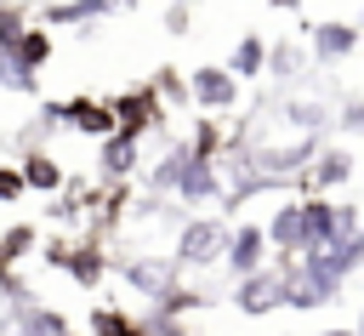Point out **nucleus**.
<instances>
[{
  "instance_id": "f257e3e1",
  "label": "nucleus",
  "mask_w": 364,
  "mask_h": 336,
  "mask_svg": "<svg viewBox=\"0 0 364 336\" xmlns=\"http://www.w3.org/2000/svg\"><path fill=\"white\" fill-rule=\"evenodd\" d=\"M228 233H233V222H228L222 211H205V216H188V222L176 228V251H171V262H176L182 273H210V268H222V251H228Z\"/></svg>"
},
{
  "instance_id": "f03ea898",
  "label": "nucleus",
  "mask_w": 364,
  "mask_h": 336,
  "mask_svg": "<svg viewBox=\"0 0 364 336\" xmlns=\"http://www.w3.org/2000/svg\"><path fill=\"white\" fill-rule=\"evenodd\" d=\"M46 262H51L57 273H68L80 290H97V285L108 279V268H114L97 239H74V245H68V239H51V245H46Z\"/></svg>"
},
{
  "instance_id": "7ed1b4c3",
  "label": "nucleus",
  "mask_w": 364,
  "mask_h": 336,
  "mask_svg": "<svg viewBox=\"0 0 364 336\" xmlns=\"http://www.w3.org/2000/svg\"><path fill=\"white\" fill-rule=\"evenodd\" d=\"M108 108H114V131L119 137H148V131H165V108H159V97H154V85L142 80V85H131V91H119V97H108Z\"/></svg>"
},
{
  "instance_id": "20e7f679",
  "label": "nucleus",
  "mask_w": 364,
  "mask_h": 336,
  "mask_svg": "<svg viewBox=\"0 0 364 336\" xmlns=\"http://www.w3.org/2000/svg\"><path fill=\"white\" fill-rule=\"evenodd\" d=\"M188 103L199 114H233L239 108V80L222 68V63H199L188 74Z\"/></svg>"
},
{
  "instance_id": "39448f33",
  "label": "nucleus",
  "mask_w": 364,
  "mask_h": 336,
  "mask_svg": "<svg viewBox=\"0 0 364 336\" xmlns=\"http://www.w3.org/2000/svg\"><path fill=\"white\" fill-rule=\"evenodd\" d=\"M46 125H68V131H85V137H114V108L102 97H63V103H46Z\"/></svg>"
},
{
  "instance_id": "423d86ee",
  "label": "nucleus",
  "mask_w": 364,
  "mask_h": 336,
  "mask_svg": "<svg viewBox=\"0 0 364 336\" xmlns=\"http://www.w3.org/2000/svg\"><path fill=\"white\" fill-rule=\"evenodd\" d=\"M245 319H267L273 308H284V285H279V268L267 262V268H256V273H245V279H233V296H228Z\"/></svg>"
},
{
  "instance_id": "0eeeda50",
  "label": "nucleus",
  "mask_w": 364,
  "mask_h": 336,
  "mask_svg": "<svg viewBox=\"0 0 364 336\" xmlns=\"http://www.w3.org/2000/svg\"><path fill=\"white\" fill-rule=\"evenodd\" d=\"M119 279L136 290V296H148V302H159L171 285H176V262H165V256H148V251H136V256H119Z\"/></svg>"
},
{
  "instance_id": "6e6552de",
  "label": "nucleus",
  "mask_w": 364,
  "mask_h": 336,
  "mask_svg": "<svg viewBox=\"0 0 364 336\" xmlns=\"http://www.w3.org/2000/svg\"><path fill=\"white\" fill-rule=\"evenodd\" d=\"M222 268H228L233 279H245V273L267 268V233H262V222H233L228 251H222Z\"/></svg>"
},
{
  "instance_id": "1a4fd4ad",
  "label": "nucleus",
  "mask_w": 364,
  "mask_h": 336,
  "mask_svg": "<svg viewBox=\"0 0 364 336\" xmlns=\"http://www.w3.org/2000/svg\"><path fill=\"white\" fill-rule=\"evenodd\" d=\"M353 177V154L341 148V142H330V148H318L313 159H307V171H301V182H296V194H330V188H341Z\"/></svg>"
},
{
  "instance_id": "9d476101",
  "label": "nucleus",
  "mask_w": 364,
  "mask_h": 336,
  "mask_svg": "<svg viewBox=\"0 0 364 336\" xmlns=\"http://www.w3.org/2000/svg\"><path fill=\"white\" fill-rule=\"evenodd\" d=\"M176 199L182 205H222V159H188L176 177Z\"/></svg>"
},
{
  "instance_id": "9b49d317",
  "label": "nucleus",
  "mask_w": 364,
  "mask_h": 336,
  "mask_svg": "<svg viewBox=\"0 0 364 336\" xmlns=\"http://www.w3.org/2000/svg\"><path fill=\"white\" fill-rule=\"evenodd\" d=\"M307 40H313V57L318 63H347L364 34L353 23H341V17H324V23H307Z\"/></svg>"
},
{
  "instance_id": "f8f14e48",
  "label": "nucleus",
  "mask_w": 364,
  "mask_h": 336,
  "mask_svg": "<svg viewBox=\"0 0 364 336\" xmlns=\"http://www.w3.org/2000/svg\"><path fill=\"white\" fill-rule=\"evenodd\" d=\"M136 165H142V142L136 137H102V148H97V177L102 182H131L136 177Z\"/></svg>"
},
{
  "instance_id": "ddd939ff",
  "label": "nucleus",
  "mask_w": 364,
  "mask_h": 336,
  "mask_svg": "<svg viewBox=\"0 0 364 336\" xmlns=\"http://www.w3.org/2000/svg\"><path fill=\"white\" fill-rule=\"evenodd\" d=\"M336 239V199L330 194H301V256L324 251Z\"/></svg>"
},
{
  "instance_id": "4468645a",
  "label": "nucleus",
  "mask_w": 364,
  "mask_h": 336,
  "mask_svg": "<svg viewBox=\"0 0 364 336\" xmlns=\"http://www.w3.org/2000/svg\"><path fill=\"white\" fill-rule=\"evenodd\" d=\"M262 233H267V245H273L279 256H301V194H290V199L262 222Z\"/></svg>"
},
{
  "instance_id": "2eb2a0df",
  "label": "nucleus",
  "mask_w": 364,
  "mask_h": 336,
  "mask_svg": "<svg viewBox=\"0 0 364 336\" xmlns=\"http://www.w3.org/2000/svg\"><path fill=\"white\" fill-rule=\"evenodd\" d=\"M11 336H74V325H68V313L28 302V308H11Z\"/></svg>"
},
{
  "instance_id": "dca6fc26",
  "label": "nucleus",
  "mask_w": 364,
  "mask_h": 336,
  "mask_svg": "<svg viewBox=\"0 0 364 336\" xmlns=\"http://www.w3.org/2000/svg\"><path fill=\"white\" fill-rule=\"evenodd\" d=\"M188 159H193V154H188V142H176V137H171V142L159 148V159L148 165V194H154V199L176 194V177H182V165H188Z\"/></svg>"
},
{
  "instance_id": "f3484780",
  "label": "nucleus",
  "mask_w": 364,
  "mask_h": 336,
  "mask_svg": "<svg viewBox=\"0 0 364 336\" xmlns=\"http://www.w3.org/2000/svg\"><path fill=\"white\" fill-rule=\"evenodd\" d=\"M17 171H23V188H28V194H63V165H57L46 148H28V154L17 159Z\"/></svg>"
},
{
  "instance_id": "a211bd4d",
  "label": "nucleus",
  "mask_w": 364,
  "mask_h": 336,
  "mask_svg": "<svg viewBox=\"0 0 364 336\" xmlns=\"http://www.w3.org/2000/svg\"><path fill=\"white\" fill-rule=\"evenodd\" d=\"M222 68H228L239 85H245V80H262V74H267V40H262V34H245Z\"/></svg>"
},
{
  "instance_id": "6ab92c4d",
  "label": "nucleus",
  "mask_w": 364,
  "mask_h": 336,
  "mask_svg": "<svg viewBox=\"0 0 364 336\" xmlns=\"http://www.w3.org/2000/svg\"><path fill=\"white\" fill-rule=\"evenodd\" d=\"M330 125V108L324 103H313V97H290L284 103V131L290 137H318Z\"/></svg>"
},
{
  "instance_id": "aec40b11",
  "label": "nucleus",
  "mask_w": 364,
  "mask_h": 336,
  "mask_svg": "<svg viewBox=\"0 0 364 336\" xmlns=\"http://www.w3.org/2000/svg\"><path fill=\"white\" fill-rule=\"evenodd\" d=\"M267 74L290 85L296 74H307V51H301L296 40H273V46H267Z\"/></svg>"
},
{
  "instance_id": "412c9836",
  "label": "nucleus",
  "mask_w": 364,
  "mask_h": 336,
  "mask_svg": "<svg viewBox=\"0 0 364 336\" xmlns=\"http://www.w3.org/2000/svg\"><path fill=\"white\" fill-rule=\"evenodd\" d=\"M11 57H17L28 74H40V68L51 63V28H23V40L11 46Z\"/></svg>"
},
{
  "instance_id": "4be33fe9",
  "label": "nucleus",
  "mask_w": 364,
  "mask_h": 336,
  "mask_svg": "<svg viewBox=\"0 0 364 336\" xmlns=\"http://www.w3.org/2000/svg\"><path fill=\"white\" fill-rule=\"evenodd\" d=\"M108 17V0H57L46 6V23H102Z\"/></svg>"
},
{
  "instance_id": "5701e85b",
  "label": "nucleus",
  "mask_w": 364,
  "mask_h": 336,
  "mask_svg": "<svg viewBox=\"0 0 364 336\" xmlns=\"http://www.w3.org/2000/svg\"><path fill=\"white\" fill-rule=\"evenodd\" d=\"M40 245V233H34V222H11L6 233H0V268H17L28 251Z\"/></svg>"
},
{
  "instance_id": "b1692460",
  "label": "nucleus",
  "mask_w": 364,
  "mask_h": 336,
  "mask_svg": "<svg viewBox=\"0 0 364 336\" xmlns=\"http://www.w3.org/2000/svg\"><path fill=\"white\" fill-rule=\"evenodd\" d=\"M91 336H136V313L97 302V308H91Z\"/></svg>"
},
{
  "instance_id": "393cba45",
  "label": "nucleus",
  "mask_w": 364,
  "mask_h": 336,
  "mask_svg": "<svg viewBox=\"0 0 364 336\" xmlns=\"http://www.w3.org/2000/svg\"><path fill=\"white\" fill-rule=\"evenodd\" d=\"M148 85H154V97H159V108H188V80H182L176 68H159V74H154Z\"/></svg>"
},
{
  "instance_id": "a878e982",
  "label": "nucleus",
  "mask_w": 364,
  "mask_h": 336,
  "mask_svg": "<svg viewBox=\"0 0 364 336\" xmlns=\"http://www.w3.org/2000/svg\"><path fill=\"white\" fill-rule=\"evenodd\" d=\"M0 85H6V91H17V97H34V91H40V74H28L11 51H0Z\"/></svg>"
},
{
  "instance_id": "bb28decb",
  "label": "nucleus",
  "mask_w": 364,
  "mask_h": 336,
  "mask_svg": "<svg viewBox=\"0 0 364 336\" xmlns=\"http://www.w3.org/2000/svg\"><path fill=\"white\" fill-rule=\"evenodd\" d=\"M336 120H341V131H364V97H341V108H336Z\"/></svg>"
},
{
  "instance_id": "cd10ccee",
  "label": "nucleus",
  "mask_w": 364,
  "mask_h": 336,
  "mask_svg": "<svg viewBox=\"0 0 364 336\" xmlns=\"http://www.w3.org/2000/svg\"><path fill=\"white\" fill-rule=\"evenodd\" d=\"M28 188H23V171L17 165H0V205H17Z\"/></svg>"
},
{
  "instance_id": "c85d7f7f",
  "label": "nucleus",
  "mask_w": 364,
  "mask_h": 336,
  "mask_svg": "<svg viewBox=\"0 0 364 336\" xmlns=\"http://www.w3.org/2000/svg\"><path fill=\"white\" fill-rule=\"evenodd\" d=\"M188 23H193L188 0H171V6H165V34H188Z\"/></svg>"
},
{
  "instance_id": "c756f323",
  "label": "nucleus",
  "mask_w": 364,
  "mask_h": 336,
  "mask_svg": "<svg viewBox=\"0 0 364 336\" xmlns=\"http://www.w3.org/2000/svg\"><path fill=\"white\" fill-rule=\"evenodd\" d=\"M318 336H358L353 325H330V330H318Z\"/></svg>"
},
{
  "instance_id": "7c9ffc66",
  "label": "nucleus",
  "mask_w": 364,
  "mask_h": 336,
  "mask_svg": "<svg viewBox=\"0 0 364 336\" xmlns=\"http://www.w3.org/2000/svg\"><path fill=\"white\" fill-rule=\"evenodd\" d=\"M267 6H273V11H296L301 0H267Z\"/></svg>"
},
{
  "instance_id": "2f4dec72",
  "label": "nucleus",
  "mask_w": 364,
  "mask_h": 336,
  "mask_svg": "<svg viewBox=\"0 0 364 336\" xmlns=\"http://www.w3.org/2000/svg\"><path fill=\"white\" fill-rule=\"evenodd\" d=\"M353 330H358V336H364V308H358V325H353Z\"/></svg>"
},
{
  "instance_id": "473e14b6",
  "label": "nucleus",
  "mask_w": 364,
  "mask_h": 336,
  "mask_svg": "<svg viewBox=\"0 0 364 336\" xmlns=\"http://www.w3.org/2000/svg\"><path fill=\"white\" fill-rule=\"evenodd\" d=\"M358 34H364V23H358Z\"/></svg>"
},
{
  "instance_id": "72a5a7b5",
  "label": "nucleus",
  "mask_w": 364,
  "mask_h": 336,
  "mask_svg": "<svg viewBox=\"0 0 364 336\" xmlns=\"http://www.w3.org/2000/svg\"><path fill=\"white\" fill-rule=\"evenodd\" d=\"M0 336H11V330H0Z\"/></svg>"
},
{
  "instance_id": "f704fd0d",
  "label": "nucleus",
  "mask_w": 364,
  "mask_h": 336,
  "mask_svg": "<svg viewBox=\"0 0 364 336\" xmlns=\"http://www.w3.org/2000/svg\"><path fill=\"white\" fill-rule=\"evenodd\" d=\"M358 233H364V228H358Z\"/></svg>"
}]
</instances>
